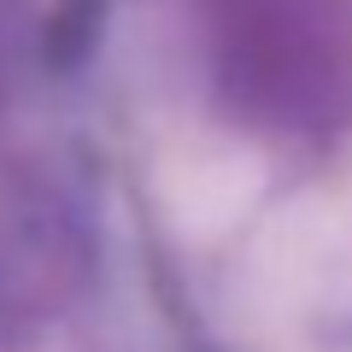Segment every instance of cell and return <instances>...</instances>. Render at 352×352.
Returning <instances> with one entry per match:
<instances>
[{"label":"cell","mask_w":352,"mask_h":352,"mask_svg":"<svg viewBox=\"0 0 352 352\" xmlns=\"http://www.w3.org/2000/svg\"><path fill=\"white\" fill-rule=\"evenodd\" d=\"M252 188H258V170H252L247 153H188L164 176V194H170L176 217L194 229H223L252 200Z\"/></svg>","instance_id":"1"}]
</instances>
